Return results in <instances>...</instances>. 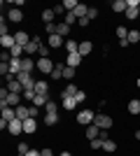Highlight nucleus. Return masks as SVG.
<instances>
[{
	"mask_svg": "<svg viewBox=\"0 0 140 156\" xmlns=\"http://www.w3.org/2000/svg\"><path fill=\"white\" fill-rule=\"evenodd\" d=\"M38 68V61H33L31 56H23V70L21 72H33Z\"/></svg>",
	"mask_w": 140,
	"mask_h": 156,
	"instance_id": "18",
	"label": "nucleus"
},
{
	"mask_svg": "<svg viewBox=\"0 0 140 156\" xmlns=\"http://www.w3.org/2000/svg\"><path fill=\"white\" fill-rule=\"evenodd\" d=\"M54 16H56L54 9H42V21H45V26H52V23H54Z\"/></svg>",
	"mask_w": 140,
	"mask_h": 156,
	"instance_id": "20",
	"label": "nucleus"
},
{
	"mask_svg": "<svg viewBox=\"0 0 140 156\" xmlns=\"http://www.w3.org/2000/svg\"><path fill=\"white\" fill-rule=\"evenodd\" d=\"M138 16H140V7H128V9H126V19L128 21L138 19Z\"/></svg>",
	"mask_w": 140,
	"mask_h": 156,
	"instance_id": "32",
	"label": "nucleus"
},
{
	"mask_svg": "<svg viewBox=\"0 0 140 156\" xmlns=\"http://www.w3.org/2000/svg\"><path fill=\"white\" fill-rule=\"evenodd\" d=\"M7 19L12 21V23H21V21H23V12H21L19 7H12V9L7 12Z\"/></svg>",
	"mask_w": 140,
	"mask_h": 156,
	"instance_id": "6",
	"label": "nucleus"
},
{
	"mask_svg": "<svg viewBox=\"0 0 140 156\" xmlns=\"http://www.w3.org/2000/svg\"><path fill=\"white\" fill-rule=\"evenodd\" d=\"M45 110H47V112H59V105L54 103V100H49V103L45 105Z\"/></svg>",
	"mask_w": 140,
	"mask_h": 156,
	"instance_id": "41",
	"label": "nucleus"
},
{
	"mask_svg": "<svg viewBox=\"0 0 140 156\" xmlns=\"http://www.w3.org/2000/svg\"><path fill=\"white\" fill-rule=\"evenodd\" d=\"M128 114H133V117H138V114H140V100H138V98L128 100Z\"/></svg>",
	"mask_w": 140,
	"mask_h": 156,
	"instance_id": "21",
	"label": "nucleus"
},
{
	"mask_svg": "<svg viewBox=\"0 0 140 156\" xmlns=\"http://www.w3.org/2000/svg\"><path fill=\"white\" fill-rule=\"evenodd\" d=\"M56 35H61V37H68V35H70V26H68L66 21H63V23H56Z\"/></svg>",
	"mask_w": 140,
	"mask_h": 156,
	"instance_id": "25",
	"label": "nucleus"
},
{
	"mask_svg": "<svg viewBox=\"0 0 140 156\" xmlns=\"http://www.w3.org/2000/svg\"><path fill=\"white\" fill-rule=\"evenodd\" d=\"M89 147H91L93 151H98V149H103V140H100V137H96V140H91V142H89Z\"/></svg>",
	"mask_w": 140,
	"mask_h": 156,
	"instance_id": "37",
	"label": "nucleus"
},
{
	"mask_svg": "<svg viewBox=\"0 0 140 156\" xmlns=\"http://www.w3.org/2000/svg\"><path fill=\"white\" fill-rule=\"evenodd\" d=\"M40 156H54V151L47 147V149H42V151H40Z\"/></svg>",
	"mask_w": 140,
	"mask_h": 156,
	"instance_id": "48",
	"label": "nucleus"
},
{
	"mask_svg": "<svg viewBox=\"0 0 140 156\" xmlns=\"http://www.w3.org/2000/svg\"><path fill=\"white\" fill-rule=\"evenodd\" d=\"M77 5H80L77 0H63V2H61V7H63L66 12H75V9H77Z\"/></svg>",
	"mask_w": 140,
	"mask_h": 156,
	"instance_id": "30",
	"label": "nucleus"
},
{
	"mask_svg": "<svg viewBox=\"0 0 140 156\" xmlns=\"http://www.w3.org/2000/svg\"><path fill=\"white\" fill-rule=\"evenodd\" d=\"M77 23H80V28H89V23H91V19H89V16H84V19H80V21H77Z\"/></svg>",
	"mask_w": 140,
	"mask_h": 156,
	"instance_id": "47",
	"label": "nucleus"
},
{
	"mask_svg": "<svg viewBox=\"0 0 140 156\" xmlns=\"http://www.w3.org/2000/svg\"><path fill=\"white\" fill-rule=\"evenodd\" d=\"M0 44L5 47V51H9V49L16 44V40H14V35H2V37H0Z\"/></svg>",
	"mask_w": 140,
	"mask_h": 156,
	"instance_id": "14",
	"label": "nucleus"
},
{
	"mask_svg": "<svg viewBox=\"0 0 140 156\" xmlns=\"http://www.w3.org/2000/svg\"><path fill=\"white\" fill-rule=\"evenodd\" d=\"M93 119H96V114H93L91 110H82L80 114H77V124L80 126H91Z\"/></svg>",
	"mask_w": 140,
	"mask_h": 156,
	"instance_id": "3",
	"label": "nucleus"
},
{
	"mask_svg": "<svg viewBox=\"0 0 140 156\" xmlns=\"http://www.w3.org/2000/svg\"><path fill=\"white\" fill-rule=\"evenodd\" d=\"M75 100H77V103H84V100H87V93H84V91L80 89V91L75 93Z\"/></svg>",
	"mask_w": 140,
	"mask_h": 156,
	"instance_id": "43",
	"label": "nucleus"
},
{
	"mask_svg": "<svg viewBox=\"0 0 140 156\" xmlns=\"http://www.w3.org/2000/svg\"><path fill=\"white\" fill-rule=\"evenodd\" d=\"M135 140H140V130H135Z\"/></svg>",
	"mask_w": 140,
	"mask_h": 156,
	"instance_id": "53",
	"label": "nucleus"
},
{
	"mask_svg": "<svg viewBox=\"0 0 140 156\" xmlns=\"http://www.w3.org/2000/svg\"><path fill=\"white\" fill-rule=\"evenodd\" d=\"M35 96H38V93H35V89H28V91H23V100H31V103H33Z\"/></svg>",
	"mask_w": 140,
	"mask_h": 156,
	"instance_id": "39",
	"label": "nucleus"
},
{
	"mask_svg": "<svg viewBox=\"0 0 140 156\" xmlns=\"http://www.w3.org/2000/svg\"><path fill=\"white\" fill-rule=\"evenodd\" d=\"M7 130H9L12 135H21V133H23V121H21V119H14V121H9Z\"/></svg>",
	"mask_w": 140,
	"mask_h": 156,
	"instance_id": "7",
	"label": "nucleus"
},
{
	"mask_svg": "<svg viewBox=\"0 0 140 156\" xmlns=\"http://www.w3.org/2000/svg\"><path fill=\"white\" fill-rule=\"evenodd\" d=\"M52 9H54V12H56V14H63V16H66V9H63V7H61V5H59V7H52Z\"/></svg>",
	"mask_w": 140,
	"mask_h": 156,
	"instance_id": "49",
	"label": "nucleus"
},
{
	"mask_svg": "<svg viewBox=\"0 0 140 156\" xmlns=\"http://www.w3.org/2000/svg\"><path fill=\"white\" fill-rule=\"evenodd\" d=\"M75 68H70V65H66V68H63V79H75Z\"/></svg>",
	"mask_w": 140,
	"mask_h": 156,
	"instance_id": "35",
	"label": "nucleus"
},
{
	"mask_svg": "<svg viewBox=\"0 0 140 156\" xmlns=\"http://www.w3.org/2000/svg\"><path fill=\"white\" fill-rule=\"evenodd\" d=\"M73 14L77 16V21H80V19H84V16L89 14V7H87V5H82V2H80V5H77V9H75Z\"/></svg>",
	"mask_w": 140,
	"mask_h": 156,
	"instance_id": "29",
	"label": "nucleus"
},
{
	"mask_svg": "<svg viewBox=\"0 0 140 156\" xmlns=\"http://www.w3.org/2000/svg\"><path fill=\"white\" fill-rule=\"evenodd\" d=\"M28 110H31V119H38V117H40V107H35V105H31Z\"/></svg>",
	"mask_w": 140,
	"mask_h": 156,
	"instance_id": "42",
	"label": "nucleus"
},
{
	"mask_svg": "<svg viewBox=\"0 0 140 156\" xmlns=\"http://www.w3.org/2000/svg\"><path fill=\"white\" fill-rule=\"evenodd\" d=\"M93 51V44L89 42V40H84V42H80V54L82 56H89V54Z\"/></svg>",
	"mask_w": 140,
	"mask_h": 156,
	"instance_id": "26",
	"label": "nucleus"
},
{
	"mask_svg": "<svg viewBox=\"0 0 140 156\" xmlns=\"http://www.w3.org/2000/svg\"><path fill=\"white\" fill-rule=\"evenodd\" d=\"M112 9H114L117 14H121V12L126 14V9H128V2H126V0H114V2H112Z\"/></svg>",
	"mask_w": 140,
	"mask_h": 156,
	"instance_id": "19",
	"label": "nucleus"
},
{
	"mask_svg": "<svg viewBox=\"0 0 140 156\" xmlns=\"http://www.w3.org/2000/svg\"><path fill=\"white\" fill-rule=\"evenodd\" d=\"M21 89H23V86L16 82V77H14V75H7V91L9 93H21Z\"/></svg>",
	"mask_w": 140,
	"mask_h": 156,
	"instance_id": "5",
	"label": "nucleus"
},
{
	"mask_svg": "<svg viewBox=\"0 0 140 156\" xmlns=\"http://www.w3.org/2000/svg\"><path fill=\"white\" fill-rule=\"evenodd\" d=\"M80 91V89H77V86L75 84H68L66 89H63V93H61V98H75V93Z\"/></svg>",
	"mask_w": 140,
	"mask_h": 156,
	"instance_id": "27",
	"label": "nucleus"
},
{
	"mask_svg": "<svg viewBox=\"0 0 140 156\" xmlns=\"http://www.w3.org/2000/svg\"><path fill=\"white\" fill-rule=\"evenodd\" d=\"M16 149H19V154H23V156H26V154H28V151H31V147H28V144H26V142H21V144H19V147H16Z\"/></svg>",
	"mask_w": 140,
	"mask_h": 156,
	"instance_id": "44",
	"label": "nucleus"
},
{
	"mask_svg": "<svg viewBox=\"0 0 140 156\" xmlns=\"http://www.w3.org/2000/svg\"><path fill=\"white\" fill-rule=\"evenodd\" d=\"M47 103H49V96H35V100H33L35 107H42V105H47Z\"/></svg>",
	"mask_w": 140,
	"mask_h": 156,
	"instance_id": "36",
	"label": "nucleus"
},
{
	"mask_svg": "<svg viewBox=\"0 0 140 156\" xmlns=\"http://www.w3.org/2000/svg\"><path fill=\"white\" fill-rule=\"evenodd\" d=\"M14 119H16V110H14V107H2V121L9 124V121H14Z\"/></svg>",
	"mask_w": 140,
	"mask_h": 156,
	"instance_id": "16",
	"label": "nucleus"
},
{
	"mask_svg": "<svg viewBox=\"0 0 140 156\" xmlns=\"http://www.w3.org/2000/svg\"><path fill=\"white\" fill-rule=\"evenodd\" d=\"M61 44H66L61 35H49V40H47V47H49V49H61Z\"/></svg>",
	"mask_w": 140,
	"mask_h": 156,
	"instance_id": "10",
	"label": "nucleus"
},
{
	"mask_svg": "<svg viewBox=\"0 0 140 156\" xmlns=\"http://www.w3.org/2000/svg\"><path fill=\"white\" fill-rule=\"evenodd\" d=\"M138 42H140V33L135 30V28L128 30V44H138Z\"/></svg>",
	"mask_w": 140,
	"mask_h": 156,
	"instance_id": "33",
	"label": "nucleus"
},
{
	"mask_svg": "<svg viewBox=\"0 0 140 156\" xmlns=\"http://www.w3.org/2000/svg\"><path fill=\"white\" fill-rule=\"evenodd\" d=\"M135 86H138V89H140V79H135Z\"/></svg>",
	"mask_w": 140,
	"mask_h": 156,
	"instance_id": "54",
	"label": "nucleus"
},
{
	"mask_svg": "<svg viewBox=\"0 0 140 156\" xmlns=\"http://www.w3.org/2000/svg\"><path fill=\"white\" fill-rule=\"evenodd\" d=\"M45 124L47 126H56L59 124V112H47L45 114Z\"/></svg>",
	"mask_w": 140,
	"mask_h": 156,
	"instance_id": "23",
	"label": "nucleus"
},
{
	"mask_svg": "<svg viewBox=\"0 0 140 156\" xmlns=\"http://www.w3.org/2000/svg\"><path fill=\"white\" fill-rule=\"evenodd\" d=\"M117 37L119 40H128V30L124 26H117Z\"/></svg>",
	"mask_w": 140,
	"mask_h": 156,
	"instance_id": "38",
	"label": "nucleus"
},
{
	"mask_svg": "<svg viewBox=\"0 0 140 156\" xmlns=\"http://www.w3.org/2000/svg\"><path fill=\"white\" fill-rule=\"evenodd\" d=\"M35 130H38V119H26V121H23V133L33 135Z\"/></svg>",
	"mask_w": 140,
	"mask_h": 156,
	"instance_id": "12",
	"label": "nucleus"
},
{
	"mask_svg": "<svg viewBox=\"0 0 140 156\" xmlns=\"http://www.w3.org/2000/svg\"><path fill=\"white\" fill-rule=\"evenodd\" d=\"M14 40H16V44L26 47V44H28V42H31L33 37H31V35H28L26 30H19V33H14Z\"/></svg>",
	"mask_w": 140,
	"mask_h": 156,
	"instance_id": "11",
	"label": "nucleus"
},
{
	"mask_svg": "<svg viewBox=\"0 0 140 156\" xmlns=\"http://www.w3.org/2000/svg\"><path fill=\"white\" fill-rule=\"evenodd\" d=\"M93 124L98 126L100 130H107V128H112V117H110V114H105V112H98V114H96V119H93Z\"/></svg>",
	"mask_w": 140,
	"mask_h": 156,
	"instance_id": "1",
	"label": "nucleus"
},
{
	"mask_svg": "<svg viewBox=\"0 0 140 156\" xmlns=\"http://www.w3.org/2000/svg\"><path fill=\"white\" fill-rule=\"evenodd\" d=\"M100 135V128L96 124H91V126H87V137H89V142H91V140H96V137Z\"/></svg>",
	"mask_w": 140,
	"mask_h": 156,
	"instance_id": "22",
	"label": "nucleus"
},
{
	"mask_svg": "<svg viewBox=\"0 0 140 156\" xmlns=\"http://www.w3.org/2000/svg\"><path fill=\"white\" fill-rule=\"evenodd\" d=\"M82 58H84L82 54H68V56H66V65H70V68H75V70H77V68H80V63H82Z\"/></svg>",
	"mask_w": 140,
	"mask_h": 156,
	"instance_id": "8",
	"label": "nucleus"
},
{
	"mask_svg": "<svg viewBox=\"0 0 140 156\" xmlns=\"http://www.w3.org/2000/svg\"><path fill=\"white\" fill-rule=\"evenodd\" d=\"M61 156H73V154H70V151H61Z\"/></svg>",
	"mask_w": 140,
	"mask_h": 156,
	"instance_id": "52",
	"label": "nucleus"
},
{
	"mask_svg": "<svg viewBox=\"0 0 140 156\" xmlns=\"http://www.w3.org/2000/svg\"><path fill=\"white\" fill-rule=\"evenodd\" d=\"M14 110H16V119H21V121L31 119V110H28L26 105H19V107H14Z\"/></svg>",
	"mask_w": 140,
	"mask_h": 156,
	"instance_id": "15",
	"label": "nucleus"
},
{
	"mask_svg": "<svg viewBox=\"0 0 140 156\" xmlns=\"http://www.w3.org/2000/svg\"><path fill=\"white\" fill-rule=\"evenodd\" d=\"M35 93H38V96H49V84H47V82H35Z\"/></svg>",
	"mask_w": 140,
	"mask_h": 156,
	"instance_id": "17",
	"label": "nucleus"
},
{
	"mask_svg": "<svg viewBox=\"0 0 140 156\" xmlns=\"http://www.w3.org/2000/svg\"><path fill=\"white\" fill-rule=\"evenodd\" d=\"M61 107L66 112H73L75 107H77V100H75V98H61Z\"/></svg>",
	"mask_w": 140,
	"mask_h": 156,
	"instance_id": "13",
	"label": "nucleus"
},
{
	"mask_svg": "<svg viewBox=\"0 0 140 156\" xmlns=\"http://www.w3.org/2000/svg\"><path fill=\"white\" fill-rule=\"evenodd\" d=\"M0 75H9V63H0Z\"/></svg>",
	"mask_w": 140,
	"mask_h": 156,
	"instance_id": "46",
	"label": "nucleus"
},
{
	"mask_svg": "<svg viewBox=\"0 0 140 156\" xmlns=\"http://www.w3.org/2000/svg\"><path fill=\"white\" fill-rule=\"evenodd\" d=\"M26 156H40V151H38V149H31V151H28Z\"/></svg>",
	"mask_w": 140,
	"mask_h": 156,
	"instance_id": "51",
	"label": "nucleus"
},
{
	"mask_svg": "<svg viewBox=\"0 0 140 156\" xmlns=\"http://www.w3.org/2000/svg\"><path fill=\"white\" fill-rule=\"evenodd\" d=\"M126 2H128V7H140L138 0H126Z\"/></svg>",
	"mask_w": 140,
	"mask_h": 156,
	"instance_id": "50",
	"label": "nucleus"
},
{
	"mask_svg": "<svg viewBox=\"0 0 140 156\" xmlns=\"http://www.w3.org/2000/svg\"><path fill=\"white\" fill-rule=\"evenodd\" d=\"M103 151H107V154H112V151H117V144H114V140L105 137V140H103Z\"/></svg>",
	"mask_w": 140,
	"mask_h": 156,
	"instance_id": "28",
	"label": "nucleus"
},
{
	"mask_svg": "<svg viewBox=\"0 0 140 156\" xmlns=\"http://www.w3.org/2000/svg\"><path fill=\"white\" fill-rule=\"evenodd\" d=\"M63 68H66L63 63H56V68H54V72H52V79H61L63 77Z\"/></svg>",
	"mask_w": 140,
	"mask_h": 156,
	"instance_id": "34",
	"label": "nucleus"
},
{
	"mask_svg": "<svg viewBox=\"0 0 140 156\" xmlns=\"http://www.w3.org/2000/svg\"><path fill=\"white\" fill-rule=\"evenodd\" d=\"M16 82L23 86V91H28V89H35V79L31 77V72H19V75H16Z\"/></svg>",
	"mask_w": 140,
	"mask_h": 156,
	"instance_id": "2",
	"label": "nucleus"
},
{
	"mask_svg": "<svg viewBox=\"0 0 140 156\" xmlns=\"http://www.w3.org/2000/svg\"><path fill=\"white\" fill-rule=\"evenodd\" d=\"M63 47H66L68 54H80V42H75V40H68Z\"/></svg>",
	"mask_w": 140,
	"mask_h": 156,
	"instance_id": "24",
	"label": "nucleus"
},
{
	"mask_svg": "<svg viewBox=\"0 0 140 156\" xmlns=\"http://www.w3.org/2000/svg\"><path fill=\"white\" fill-rule=\"evenodd\" d=\"M54 68H56V63H52V58H40L38 61V70H40L42 75H52Z\"/></svg>",
	"mask_w": 140,
	"mask_h": 156,
	"instance_id": "4",
	"label": "nucleus"
},
{
	"mask_svg": "<svg viewBox=\"0 0 140 156\" xmlns=\"http://www.w3.org/2000/svg\"><path fill=\"white\" fill-rule=\"evenodd\" d=\"M66 23H68V26H73V23H77V16H75L73 12H66Z\"/></svg>",
	"mask_w": 140,
	"mask_h": 156,
	"instance_id": "40",
	"label": "nucleus"
},
{
	"mask_svg": "<svg viewBox=\"0 0 140 156\" xmlns=\"http://www.w3.org/2000/svg\"><path fill=\"white\" fill-rule=\"evenodd\" d=\"M9 54H12V58H21V54H26V47H21V44H14L12 49H9Z\"/></svg>",
	"mask_w": 140,
	"mask_h": 156,
	"instance_id": "31",
	"label": "nucleus"
},
{
	"mask_svg": "<svg viewBox=\"0 0 140 156\" xmlns=\"http://www.w3.org/2000/svg\"><path fill=\"white\" fill-rule=\"evenodd\" d=\"M87 16H89V19H98V9H96V7H89V14H87Z\"/></svg>",
	"mask_w": 140,
	"mask_h": 156,
	"instance_id": "45",
	"label": "nucleus"
},
{
	"mask_svg": "<svg viewBox=\"0 0 140 156\" xmlns=\"http://www.w3.org/2000/svg\"><path fill=\"white\" fill-rule=\"evenodd\" d=\"M21 70H23V58H12V61H9V75L16 77Z\"/></svg>",
	"mask_w": 140,
	"mask_h": 156,
	"instance_id": "9",
	"label": "nucleus"
}]
</instances>
